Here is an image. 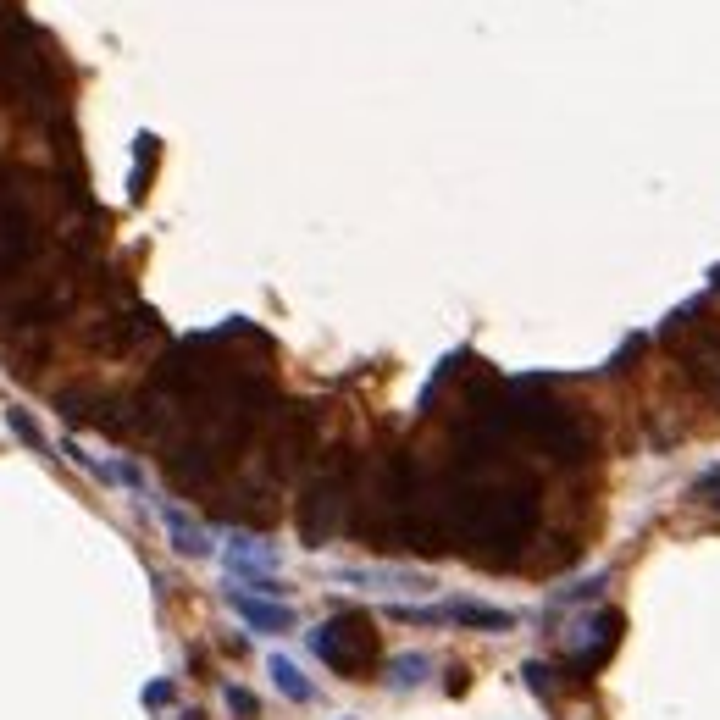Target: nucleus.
Segmentation results:
<instances>
[{"label": "nucleus", "instance_id": "1", "mask_svg": "<svg viewBox=\"0 0 720 720\" xmlns=\"http://www.w3.org/2000/svg\"><path fill=\"white\" fill-rule=\"evenodd\" d=\"M311 648H316V660H327V671H338L344 682H366L372 665L383 660L372 615H360V610H344L333 621H322L311 632Z\"/></svg>", "mask_w": 720, "mask_h": 720}, {"label": "nucleus", "instance_id": "2", "mask_svg": "<svg viewBox=\"0 0 720 720\" xmlns=\"http://www.w3.org/2000/svg\"><path fill=\"white\" fill-rule=\"evenodd\" d=\"M394 621H410V626H477V632H510L516 615L510 610H493V604H477V599H449V604H388Z\"/></svg>", "mask_w": 720, "mask_h": 720}, {"label": "nucleus", "instance_id": "3", "mask_svg": "<svg viewBox=\"0 0 720 720\" xmlns=\"http://www.w3.org/2000/svg\"><path fill=\"white\" fill-rule=\"evenodd\" d=\"M621 626H626L621 610H599V615H588V621L576 626V637H571V660H565L576 682H588V676L615 654V643H621Z\"/></svg>", "mask_w": 720, "mask_h": 720}, {"label": "nucleus", "instance_id": "4", "mask_svg": "<svg viewBox=\"0 0 720 720\" xmlns=\"http://www.w3.org/2000/svg\"><path fill=\"white\" fill-rule=\"evenodd\" d=\"M156 516H161V527H167L172 549H178L183 560H205V554H216L211 532H205L200 521L189 516V510H178V504H172V499H156Z\"/></svg>", "mask_w": 720, "mask_h": 720}, {"label": "nucleus", "instance_id": "5", "mask_svg": "<svg viewBox=\"0 0 720 720\" xmlns=\"http://www.w3.org/2000/svg\"><path fill=\"white\" fill-rule=\"evenodd\" d=\"M228 604L239 610L244 626H255V632H266V637L294 626V610H288V604H266V599H255V593H244L239 582H228Z\"/></svg>", "mask_w": 720, "mask_h": 720}, {"label": "nucleus", "instance_id": "6", "mask_svg": "<svg viewBox=\"0 0 720 720\" xmlns=\"http://www.w3.org/2000/svg\"><path fill=\"white\" fill-rule=\"evenodd\" d=\"M228 571H233V582H244V576H272L277 571V549L266 538L233 532L228 538Z\"/></svg>", "mask_w": 720, "mask_h": 720}, {"label": "nucleus", "instance_id": "7", "mask_svg": "<svg viewBox=\"0 0 720 720\" xmlns=\"http://www.w3.org/2000/svg\"><path fill=\"white\" fill-rule=\"evenodd\" d=\"M266 671H272L277 693H283V698H294V704H311V698H316V687L305 682V671H300L294 660H283V654H272V660H266Z\"/></svg>", "mask_w": 720, "mask_h": 720}, {"label": "nucleus", "instance_id": "8", "mask_svg": "<svg viewBox=\"0 0 720 720\" xmlns=\"http://www.w3.org/2000/svg\"><path fill=\"white\" fill-rule=\"evenodd\" d=\"M338 582H355V588H432L427 576L416 571H338Z\"/></svg>", "mask_w": 720, "mask_h": 720}, {"label": "nucleus", "instance_id": "9", "mask_svg": "<svg viewBox=\"0 0 720 720\" xmlns=\"http://www.w3.org/2000/svg\"><path fill=\"white\" fill-rule=\"evenodd\" d=\"M604 588H610V571L588 576V582H571V588L549 593V615H560V610H576V604H593V599H604Z\"/></svg>", "mask_w": 720, "mask_h": 720}, {"label": "nucleus", "instance_id": "10", "mask_svg": "<svg viewBox=\"0 0 720 720\" xmlns=\"http://www.w3.org/2000/svg\"><path fill=\"white\" fill-rule=\"evenodd\" d=\"M427 671H432V660L427 654H399V660H388V687H416V682H427Z\"/></svg>", "mask_w": 720, "mask_h": 720}, {"label": "nucleus", "instance_id": "11", "mask_svg": "<svg viewBox=\"0 0 720 720\" xmlns=\"http://www.w3.org/2000/svg\"><path fill=\"white\" fill-rule=\"evenodd\" d=\"M139 150H133V178H128V200H139L144 194V172H150V161H156V133H139Z\"/></svg>", "mask_w": 720, "mask_h": 720}, {"label": "nucleus", "instance_id": "12", "mask_svg": "<svg viewBox=\"0 0 720 720\" xmlns=\"http://www.w3.org/2000/svg\"><path fill=\"white\" fill-rule=\"evenodd\" d=\"M6 427H12V432H17V438H23V444H28V449H34V455H45V432H39V421H34V416H28V410H23V405H12V410H6Z\"/></svg>", "mask_w": 720, "mask_h": 720}, {"label": "nucleus", "instance_id": "13", "mask_svg": "<svg viewBox=\"0 0 720 720\" xmlns=\"http://www.w3.org/2000/svg\"><path fill=\"white\" fill-rule=\"evenodd\" d=\"M222 698H228V709H233L239 720H255V715H261V698L244 693V687H222Z\"/></svg>", "mask_w": 720, "mask_h": 720}, {"label": "nucleus", "instance_id": "14", "mask_svg": "<svg viewBox=\"0 0 720 720\" xmlns=\"http://www.w3.org/2000/svg\"><path fill=\"white\" fill-rule=\"evenodd\" d=\"M521 676H527V687H532L538 698H549V693H554V682H549V665H543V660H527V665H521Z\"/></svg>", "mask_w": 720, "mask_h": 720}, {"label": "nucleus", "instance_id": "15", "mask_svg": "<svg viewBox=\"0 0 720 720\" xmlns=\"http://www.w3.org/2000/svg\"><path fill=\"white\" fill-rule=\"evenodd\" d=\"M139 704H144V709H167V704H172V682H167V676H161V682H144Z\"/></svg>", "mask_w": 720, "mask_h": 720}, {"label": "nucleus", "instance_id": "16", "mask_svg": "<svg viewBox=\"0 0 720 720\" xmlns=\"http://www.w3.org/2000/svg\"><path fill=\"white\" fill-rule=\"evenodd\" d=\"M693 493H698V499H709V504H715V510H720V466H709L704 477L693 482Z\"/></svg>", "mask_w": 720, "mask_h": 720}, {"label": "nucleus", "instance_id": "17", "mask_svg": "<svg viewBox=\"0 0 720 720\" xmlns=\"http://www.w3.org/2000/svg\"><path fill=\"white\" fill-rule=\"evenodd\" d=\"M466 687H471V676H466V671H460V665H455V671H449V693L460 698V693H466Z\"/></svg>", "mask_w": 720, "mask_h": 720}, {"label": "nucleus", "instance_id": "18", "mask_svg": "<svg viewBox=\"0 0 720 720\" xmlns=\"http://www.w3.org/2000/svg\"><path fill=\"white\" fill-rule=\"evenodd\" d=\"M178 720H205V715H200V709H183V715H178Z\"/></svg>", "mask_w": 720, "mask_h": 720}]
</instances>
